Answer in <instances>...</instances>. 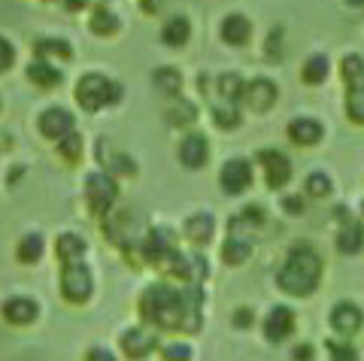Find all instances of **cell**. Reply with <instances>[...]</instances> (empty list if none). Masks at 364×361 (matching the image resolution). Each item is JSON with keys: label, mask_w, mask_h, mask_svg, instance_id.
<instances>
[{"label": "cell", "mask_w": 364, "mask_h": 361, "mask_svg": "<svg viewBox=\"0 0 364 361\" xmlns=\"http://www.w3.org/2000/svg\"><path fill=\"white\" fill-rule=\"evenodd\" d=\"M328 352H331V361H358V352L349 343H328Z\"/></svg>", "instance_id": "34"}, {"label": "cell", "mask_w": 364, "mask_h": 361, "mask_svg": "<svg viewBox=\"0 0 364 361\" xmlns=\"http://www.w3.org/2000/svg\"><path fill=\"white\" fill-rule=\"evenodd\" d=\"M119 97H122V85L112 82V79H107V76H100V73H85L76 85V100L88 112H95V109L107 107V104H116Z\"/></svg>", "instance_id": "3"}, {"label": "cell", "mask_w": 364, "mask_h": 361, "mask_svg": "<svg viewBox=\"0 0 364 361\" xmlns=\"http://www.w3.org/2000/svg\"><path fill=\"white\" fill-rule=\"evenodd\" d=\"M122 349L131 358H143V355H149L155 349V337L149 331H143V328H131V331L122 334Z\"/></svg>", "instance_id": "13"}, {"label": "cell", "mask_w": 364, "mask_h": 361, "mask_svg": "<svg viewBox=\"0 0 364 361\" xmlns=\"http://www.w3.org/2000/svg\"><path fill=\"white\" fill-rule=\"evenodd\" d=\"M282 210H286V212H294V216H301V212H304L301 198H286V200H282Z\"/></svg>", "instance_id": "38"}, {"label": "cell", "mask_w": 364, "mask_h": 361, "mask_svg": "<svg viewBox=\"0 0 364 361\" xmlns=\"http://www.w3.org/2000/svg\"><path fill=\"white\" fill-rule=\"evenodd\" d=\"M207 155H210V143H207V137H203V134H188V137L182 140V146H179L182 164L191 167V171L207 164Z\"/></svg>", "instance_id": "11"}, {"label": "cell", "mask_w": 364, "mask_h": 361, "mask_svg": "<svg viewBox=\"0 0 364 361\" xmlns=\"http://www.w3.org/2000/svg\"><path fill=\"white\" fill-rule=\"evenodd\" d=\"M191 37V25H188V18L186 16H173V18H167V25L161 31V40L167 43V46H182Z\"/></svg>", "instance_id": "17"}, {"label": "cell", "mask_w": 364, "mask_h": 361, "mask_svg": "<svg viewBox=\"0 0 364 361\" xmlns=\"http://www.w3.org/2000/svg\"><path fill=\"white\" fill-rule=\"evenodd\" d=\"M13 58H16V52H13V46L0 37V70H6L9 64H13Z\"/></svg>", "instance_id": "37"}, {"label": "cell", "mask_w": 364, "mask_h": 361, "mask_svg": "<svg viewBox=\"0 0 364 361\" xmlns=\"http://www.w3.org/2000/svg\"><path fill=\"white\" fill-rule=\"evenodd\" d=\"M222 188L228 191V195H240V191L249 188V183H252V167H249V161H243V158H231L225 167H222Z\"/></svg>", "instance_id": "7"}, {"label": "cell", "mask_w": 364, "mask_h": 361, "mask_svg": "<svg viewBox=\"0 0 364 361\" xmlns=\"http://www.w3.org/2000/svg\"><path fill=\"white\" fill-rule=\"evenodd\" d=\"M289 137L298 146H313L322 140V125L316 119H294L289 125Z\"/></svg>", "instance_id": "15"}, {"label": "cell", "mask_w": 364, "mask_h": 361, "mask_svg": "<svg viewBox=\"0 0 364 361\" xmlns=\"http://www.w3.org/2000/svg\"><path fill=\"white\" fill-rule=\"evenodd\" d=\"M258 161L261 167H264V179H267V185L270 188H282L289 183V176H291V164H289V158L277 152V149H267V152H261L258 155Z\"/></svg>", "instance_id": "6"}, {"label": "cell", "mask_w": 364, "mask_h": 361, "mask_svg": "<svg viewBox=\"0 0 364 361\" xmlns=\"http://www.w3.org/2000/svg\"><path fill=\"white\" fill-rule=\"evenodd\" d=\"M64 4L70 6V9H76V6H85V0H64Z\"/></svg>", "instance_id": "42"}, {"label": "cell", "mask_w": 364, "mask_h": 361, "mask_svg": "<svg viewBox=\"0 0 364 361\" xmlns=\"http://www.w3.org/2000/svg\"><path fill=\"white\" fill-rule=\"evenodd\" d=\"M298 358L301 361H313V346H298Z\"/></svg>", "instance_id": "41"}, {"label": "cell", "mask_w": 364, "mask_h": 361, "mask_svg": "<svg viewBox=\"0 0 364 361\" xmlns=\"http://www.w3.org/2000/svg\"><path fill=\"white\" fill-rule=\"evenodd\" d=\"M61 289H64V295L70 301H76V303L85 301L91 295V274H88V267H82L79 262L67 264L64 276H61Z\"/></svg>", "instance_id": "4"}, {"label": "cell", "mask_w": 364, "mask_h": 361, "mask_svg": "<svg viewBox=\"0 0 364 361\" xmlns=\"http://www.w3.org/2000/svg\"><path fill=\"white\" fill-rule=\"evenodd\" d=\"M152 82H155L158 92L176 95V92H179V85H182V76L173 70V67H158V70L152 73Z\"/></svg>", "instance_id": "22"}, {"label": "cell", "mask_w": 364, "mask_h": 361, "mask_svg": "<svg viewBox=\"0 0 364 361\" xmlns=\"http://www.w3.org/2000/svg\"><path fill=\"white\" fill-rule=\"evenodd\" d=\"M318 276H322V262H318V255L313 249H306V246H301V249H294L289 255V262L282 264L279 289L289 291V295L304 298V295H310V291H316Z\"/></svg>", "instance_id": "1"}, {"label": "cell", "mask_w": 364, "mask_h": 361, "mask_svg": "<svg viewBox=\"0 0 364 361\" xmlns=\"http://www.w3.org/2000/svg\"><path fill=\"white\" fill-rule=\"evenodd\" d=\"M58 255L64 258L67 264L79 262V255H85V240H82V237H76V234H61V240H58Z\"/></svg>", "instance_id": "21"}, {"label": "cell", "mask_w": 364, "mask_h": 361, "mask_svg": "<svg viewBox=\"0 0 364 361\" xmlns=\"http://www.w3.org/2000/svg\"><path fill=\"white\" fill-rule=\"evenodd\" d=\"M88 361H116V358H112V352H107V349H91Z\"/></svg>", "instance_id": "40"}, {"label": "cell", "mask_w": 364, "mask_h": 361, "mask_svg": "<svg viewBox=\"0 0 364 361\" xmlns=\"http://www.w3.org/2000/svg\"><path fill=\"white\" fill-rule=\"evenodd\" d=\"M349 4H352V6H364V0H349Z\"/></svg>", "instance_id": "43"}, {"label": "cell", "mask_w": 364, "mask_h": 361, "mask_svg": "<svg viewBox=\"0 0 364 361\" xmlns=\"http://www.w3.org/2000/svg\"><path fill=\"white\" fill-rule=\"evenodd\" d=\"M4 316L16 325H28V322H33V316H37V303L31 298H9L4 303Z\"/></svg>", "instance_id": "16"}, {"label": "cell", "mask_w": 364, "mask_h": 361, "mask_svg": "<svg viewBox=\"0 0 364 361\" xmlns=\"http://www.w3.org/2000/svg\"><path fill=\"white\" fill-rule=\"evenodd\" d=\"M40 131L46 137H55V140H64L67 134H73V116L61 107H52L40 116Z\"/></svg>", "instance_id": "8"}, {"label": "cell", "mask_w": 364, "mask_h": 361, "mask_svg": "<svg viewBox=\"0 0 364 361\" xmlns=\"http://www.w3.org/2000/svg\"><path fill=\"white\" fill-rule=\"evenodd\" d=\"M249 322H252V310H237V313H234V325H240V328H246Z\"/></svg>", "instance_id": "39"}, {"label": "cell", "mask_w": 364, "mask_h": 361, "mask_svg": "<svg viewBox=\"0 0 364 361\" xmlns=\"http://www.w3.org/2000/svg\"><path fill=\"white\" fill-rule=\"evenodd\" d=\"M337 249L343 252V255H355L358 249H364V228L361 225H346L343 231H340V237H337Z\"/></svg>", "instance_id": "18"}, {"label": "cell", "mask_w": 364, "mask_h": 361, "mask_svg": "<svg viewBox=\"0 0 364 361\" xmlns=\"http://www.w3.org/2000/svg\"><path fill=\"white\" fill-rule=\"evenodd\" d=\"M28 79H31L33 85H40V88H52V85L61 82V73L55 70L52 64H46V61H33L28 67Z\"/></svg>", "instance_id": "20"}, {"label": "cell", "mask_w": 364, "mask_h": 361, "mask_svg": "<svg viewBox=\"0 0 364 361\" xmlns=\"http://www.w3.org/2000/svg\"><path fill=\"white\" fill-rule=\"evenodd\" d=\"M40 55H61V58H70V46L64 40H40L37 43Z\"/></svg>", "instance_id": "33"}, {"label": "cell", "mask_w": 364, "mask_h": 361, "mask_svg": "<svg viewBox=\"0 0 364 361\" xmlns=\"http://www.w3.org/2000/svg\"><path fill=\"white\" fill-rule=\"evenodd\" d=\"M346 112L355 125H364V82L352 85L346 95Z\"/></svg>", "instance_id": "24"}, {"label": "cell", "mask_w": 364, "mask_h": 361, "mask_svg": "<svg viewBox=\"0 0 364 361\" xmlns=\"http://www.w3.org/2000/svg\"><path fill=\"white\" fill-rule=\"evenodd\" d=\"M219 92H222V97L228 100V104H234V100H240L246 95V85L237 73H225V76H219Z\"/></svg>", "instance_id": "25"}, {"label": "cell", "mask_w": 364, "mask_h": 361, "mask_svg": "<svg viewBox=\"0 0 364 361\" xmlns=\"http://www.w3.org/2000/svg\"><path fill=\"white\" fill-rule=\"evenodd\" d=\"M79 149H82V140H79V134H67L64 143H61V155L67 158V161H76Z\"/></svg>", "instance_id": "35"}, {"label": "cell", "mask_w": 364, "mask_h": 361, "mask_svg": "<svg viewBox=\"0 0 364 361\" xmlns=\"http://www.w3.org/2000/svg\"><path fill=\"white\" fill-rule=\"evenodd\" d=\"M143 313L161 328H182L186 325V295L170 286H152L143 295Z\"/></svg>", "instance_id": "2"}, {"label": "cell", "mask_w": 364, "mask_h": 361, "mask_svg": "<svg viewBox=\"0 0 364 361\" xmlns=\"http://www.w3.org/2000/svg\"><path fill=\"white\" fill-rule=\"evenodd\" d=\"M364 76V58L361 55H346L343 58V79L349 85H358Z\"/></svg>", "instance_id": "29"}, {"label": "cell", "mask_w": 364, "mask_h": 361, "mask_svg": "<svg viewBox=\"0 0 364 361\" xmlns=\"http://www.w3.org/2000/svg\"><path fill=\"white\" fill-rule=\"evenodd\" d=\"M186 237L195 243H207L213 237V216L210 212H198V216H191L186 222Z\"/></svg>", "instance_id": "19"}, {"label": "cell", "mask_w": 364, "mask_h": 361, "mask_svg": "<svg viewBox=\"0 0 364 361\" xmlns=\"http://www.w3.org/2000/svg\"><path fill=\"white\" fill-rule=\"evenodd\" d=\"M331 325H334L337 334L349 337V334H355L361 325H364V313L355 307V303L343 301V303H337V307L331 310Z\"/></svg>", "instance_id": "9"}, {"label": "cell", "mask_w": 364, "mask_h": 361, "mask_svg": "<svg viewBox=\"0 0 364 361\" xmlns=\"http://www.w3.org/2000/svg\"><path fill=\"white\" fill-rule=\"evenodd\" d=\"M213 119H215V125H222V128H234V125H240V112H237L231 104L215 107V109H213Z\"/></svg>", "instance_id": "32"}, {"label": "cell", "mask_w": 364, "mask_h": 361, "mask_svg": "<svg viewBox=\"0 0 364 361\" xmlns=\"http://www.w3.org/2000/svg\"><path fill=\"white\" fill-rule=\"evenodd\" d=\"M306 191H310L313 198H328L331 195V179H328V173H310L306 176Z\"/></svg>", "instance_id": "31"}, {"label": "cell", "mask_w": 364, "mask_h": 361, "mask_svg": "<svg viewBox=\"0 0 364 361\" xmlns=\"http://www.w3.org/2000/svg\"><path fill=\"white\" fill-rule=\"evenodd\" d=\"M325 76H328V58L325 55H310L304 64V82L318 85V82H325Z\"/></svg>", "instance_id": "23"}, {"label": "cell", "mask_w": 364, "mask_h": 361, "mask_svg": "<svg viewBox=\"0 0 364 361\" xmlns=\"http://www.w3.org/2000/svg\"><path fill=\"white\" fill-rule=\"evenodd\" d=\"M85 195H88V204L95 212H104L112 207L116 200V183L107 176V173H91L88 176V185H85Z\"/></svg>", "instance_id": "5"}, {"label": "cell", "mask_w": 364, "mask_h": 361, "mask_svg": "<svg viewBox=\"0 0 364 361\" xmlns=\"http://www.w3.org/2000/svg\"><path fill=\"white\" fill-rule=\"evenodd\" d=\"M249 33H252V25H249L246 16H228L222 21V37L225 43H231V46H243V43H249Z\"/></svg>", "instance_id": "14"}, {"label": "cell", "mask_w": 364, "mask_h": 361, "mask_svg": "<svg viewBox=\"0 0 364 361\" xmlns=\"http://www.w3.org/2000/svg\"><path fill=\"white\" fill-rule=\"evenodd\" d=\"M246 104L258 109V112H264L273 107V100H277V85L270 82V79H255V82H249L246 85Z\"/></svg>", "instance_id": "12"}, {"label": "cell", "mask_w": 364, "mask_h": 361, "mask_svg": "<svg viewBox=\"0 0 364 361\" xmlns=\"http://www.w3.org/2000/svg\"><path fill=\"white\" fill-rule=\"evenodd\" d=\"M222 255H225L228 264H243L246 258H249V243L246 240H228Z\"/></svg>", "instance_id": "28"}, {"label": "cell", "mask_w": 364, "mask_h": 361, "mask_svg": "<svg viewBox=\"0 0 364 361\" xmlns=\"http://www.w3.org/2000/svg\"><path fill=\"white\" fill-rule=\"evenodd\" d=\"M40 252H43L40 234H28L25 240H21V246H18V258H21V262H37Z\"/></svg>", "instance_id": "30"}, {"label": "cell", "mask_w": 364, "mask_h": 361, "mask_svg": "<svg viewBox=\"0 0 364 361\" xmlns=\"http://www.w3.org/2000/svg\"><path fill=\"white\" fill-rule=\"evenodd\" d=\"M294 331V313L289 307H273L267 313V319H264V334H267V340L273 343H279V340H286V337Z\"/></svg>", "instance_id": "10"}, {"label": "cell", "mask_w": 364, "mask_h": 361, "mask_svg": "<svg viewBox=\"0 0 364 361\" xmlns=\"http://www.w3.org/2000/svg\"><path fill=\"white\" fill-rule=\"evenodd\" d=\"M91 31H97L100 37H107V33H116L119 31V18L109 13V9H97L95 18H91Z\"/></svg>", "instance_id": "26"}, {"label": "cell", "mask_w": 364, "mask_h": 361, "mask_svg": "<svg viewBox=\"0 0 364 361\" xmlns=\"http://www.w3.org/2000/svg\"><path fill=\"white\" fill-rule=\"evenodd\" d=\"M167 119L173 122V125H188V122L198 119V109H195V104H188V100H176L173 109L167 112Z\"/></svg>", "instance_id": "27"}, {"label": "cell", "mask_w": 364, "mask_h": 361, "mask_svg": "<svg viewBox=\"0 0 364 361\" xmlns=\"http://www.w3.org/2000/svg\"><path fill=\"white\" fill-rule=\"evenodd\" d=\"M164 361H191V349L186 343H170L164 346Z\"/></svg>", "instance_id": "36"}]
</instances>
